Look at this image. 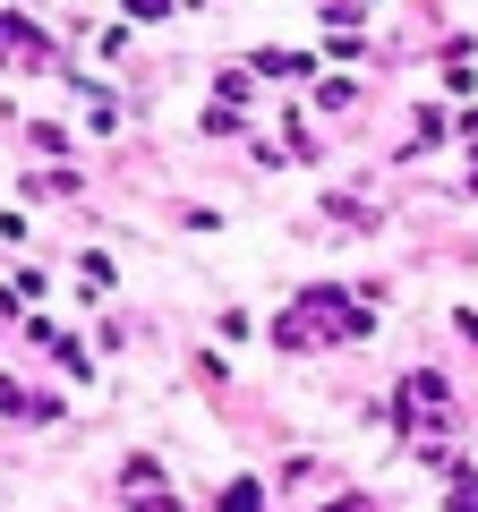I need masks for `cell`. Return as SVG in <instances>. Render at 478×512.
<instances>
[{
	"instance_id": "obj_1",
	"label": "cell",
	"mask_w": 478,
	"mask_h": 512,
	"mask_svg": "<svg viewBox=\"0 0 478 512\" xmlns=\"http://www.w3.org/2000/svg\"><path fill=\"white\" fill-rule=\"evenodd\" d=\"M376 325V308H359V299H342V291H333V282H316V291L308 299H291V308H282V342H350V333H368Z\"/></svg>"
},
{
	"instance_id": "obj_2",
	"label": "cell",
	"mask_w": 478,
	"mask_h": 512,
	"mask_svg": "<svg viewBox=\"0 0 478 512\" xmlns=\"http://www.w3.org/2000/svg\"><path fill=\"white\" fill-rule=\"evenodd\" d=\"M410 419H444V376H402V427Z\"/></svg>"
},
{
	"instance_id": "obj_3",
	"label": "cell",
	"mask_w": 478,
	"mask_h": 512,
	"mask_svg": "<svg viewBox=\"0 0 478 512\" xmlns=\"http://www.w3.org/2000/svg\"><path fill=\"white\" fill-rule=\"evenodd\" d=\"M265 77H308V52H257Z\"/></svg>"
},
{
	"instance_id": "obj_4",
	"label": "cell",
	"mask_w": 478,
	"mask_h": 512,
	"mask_svg": "<svg viewBox=\"0 0 478 512\" xmlns=\"http://www.w3.org/2000/svg\"><path fill=\"white\" fill-rule=\"evenodd\" d=\"M222 512H265V495L248 487V478H231V487H222Z\"/></svg>"
},
{
	"instance_id": "obj_5",
	"label": "cell",
	"mask_w": 478,
	"mask_h": 512,
	"mask_svg": "<svg viewBox=\"0 0 478 512\" xmlns=\"http://www.w3.org/2000/svg\"><path fill=\"white\" fill-rule=\"evenodd\" d=\"M129 9H137V18H163V9H171V0H129Z\"/></svg>"
},
{
	"instance_id": "obj_6",
	"label": "cell",
	"mask_w": 478,
	"mask_h": 512,
	"mask_svg": "<svg viewBox=\"0 0 478 512\" xmlns=\"http://www.w3.org/2000/svg\"><path fill=\"white\" fill-rule=\"evenodd\" d=\"M461 128H470V146H478V111H470V120H461Z\"/></svg>"
}]
</instances>
